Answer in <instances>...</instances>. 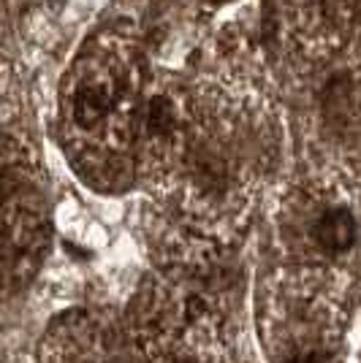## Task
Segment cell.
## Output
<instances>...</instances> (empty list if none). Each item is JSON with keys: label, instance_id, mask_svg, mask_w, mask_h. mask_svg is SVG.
<instances>
[{"label": "cell", "instance_id": "cell-1", "mask_svg": "<svg viewBox=\"0 0 361 363\" xmlns=\"http://www.w3.org/2000/svg\"><path fill=\"white\" fill-rule=\"evenodd\" d=\"M356 236H359V225H356V217L347 209H329L320 214L318 223L313 225V239L329 255L347 252L356 244Z\"/></svg>", "mask_w": 361, "mask_h": 363}, {"label": "cell", "instance_id": "cell-2", "mask_svg": "<svg viewBox=\"0 0 361 363\" xmlns=\"http://www.w3.org/2000/svg\"><path fill=\"white\" fill-rule=\"evenodd\" d=\"M112 108V95L104 84H82L74 92V120L82 128H95Z\"/></svg>", "mask_w": 361, "mask_h": 363}, {"label": "cell", "instance_id": "cell-3", "mask_svg": "<svg viewBox=\"0 0 361 363\" xmlns=\"http://www.w3.org/2000/svg\"><path fill=\"white\" fill-rule=\"evenodd\" d=\"M174 108L163 95H155L147 104V130L152 136H168L174 130Z\"/></svg>", "mask_w": 361, "mask_h": 363}, {"label": "cell", "instance_id": "cell-4", "mask_svg": "<svg viewBox=\"0 0 361 363\" xmlns=\"http://www.w3.org/2000/svg\"><path fill=\"white\" fill-rule=\"evenodd\" d=\"M204 312H207V303H204V298L190 296V298L185 301V315H188V318H201Z\"/></svg>", "mask_w": 361, "mask_h": 363}, {"label": "cell", "instance_id": "cell-5", "mask_svg": "<svg viewBox=\"0 0 361 363\" xmlns=\"http://www.w3.org/2000/svg\"><path fill=\"white\" fill-rule=\"evenodd\" d=\"M293 363H326V358H323L320 352H304V355H299Z\"/></svg>", "mask_w": 361, "mask_h": 363}, {"label": "cell", "instance_id": "cell-6", "mask_svg": "<svg viewBox=\"0 0 361 363\" xmlns=\"http://www.w3.org/2000/svg\"><path fill=\"white\" fill-rule=\"evenodd\" d=\"M65 250H68V252H71L74 257H90V252H82V250H76L74 244H65Z\"/></svg>", "mask_w": 361, "mask_h": 363}, {"label": "cell", "instance_id": "cell-7", "mask_svg": "<svg viewBox=\"0 0 361 363\" xmlns=\"http://www.w3.org/2000/svg\"><path fill=\"white\" fill-rule=\"evenodd\" d=\"M0 193H3V168H0Z\"/></svg>", "mask_w": 361, "mask_h": 363}]
</instances>
